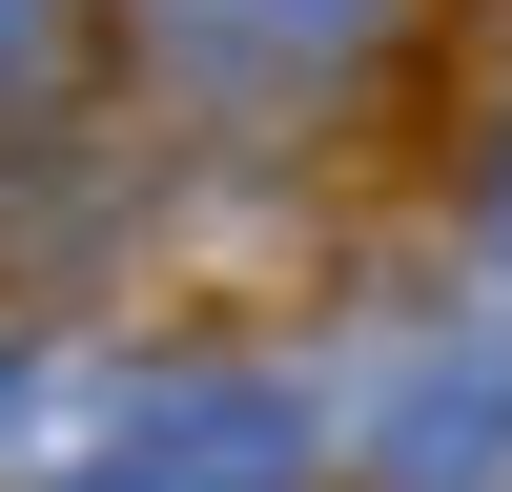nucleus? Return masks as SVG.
<instances>
[{
  "label": "nucleus",
  "mask_w": 512,
  "mask_h": 492,
  "mask_svg": "<svg viewBox=\"0 0 512 492\" xmlns=\"http://www.w3.org/2000/svg\"><path fill=\"white\" fill-rule=\"evenodd\" d=\"M82 492H308V410L287 369H144V390L82 431Z\"/></svg>",
  "instance_id": "1"
},
{
  "label": "nucleus",
  "mask_w": 512,
  "mask_h": 492,
  "mask_svg": "<svg viewBox=\"0 0 512 492\" xmlns=\"http://www.w3.org/2000/svg\"><path fill=\"white\" fill-rule=\"evenodd\" d=\"M369 492H512V349H472V328L390 349V390H369Z\"/></svg>",
  "instance_id": "2"
},
{
  "label": "nucleus",
  "mask_w": 512,
  "mask_h": 492,
  "mask_svg": "<svg viewBox=\"0 0 512 492\" xmlns=\"http://www.w3.org/2000/svg\"><path fill=\"white\" fill-rule=\"evenodd\" d=\"M123 21H144L185 82H226V103H287V82H349L410 0H123Z\"/></svg>",
  "instance_id": "3"
},
{
  "label": "nucleus",
  "mask_w": 512,
  "mask_h": 492,
  "mask_svg": "<svg viewBox=\"0 0 512 492\" xmlns=\"http://www.w3.org/2000/svg\"><path fill=\"white\" fill-rule=\"evenodd\" d=\"M62 62H82V0H0V103H41Z\"/></svg>",
  "instance_id": "4"
},
{
  "label": "nucleus",
  "mask_w": 512,
  "mask_h": 492,
  "mask_svg": "<svg viewBox=\"0 0 512 492\" xmlns=\"http://www.w3.org/2000/svg\"><path fill=\"white\" fill-rule=\"evenodd\" d=\"M492 246H512V144H492Z\"/></svg>",
  "instance_id": "5"
}]
</instances>
